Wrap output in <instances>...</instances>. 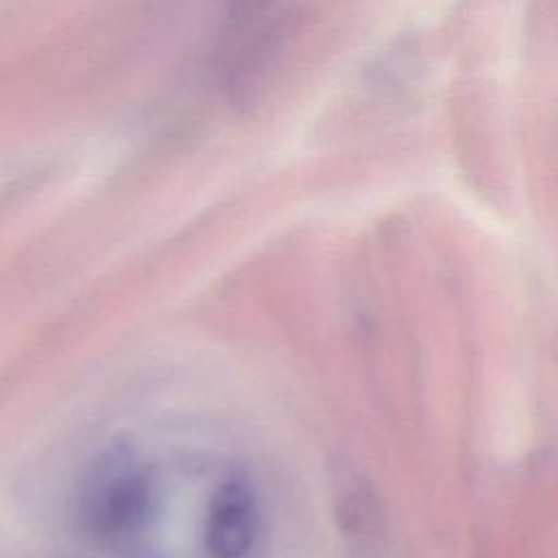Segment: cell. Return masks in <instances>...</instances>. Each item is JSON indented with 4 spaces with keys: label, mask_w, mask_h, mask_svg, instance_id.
Instances as JSON below:
<instances>
[{
    "label": "cell",
    "mask_w": 558,
    "mask_h": 558,
    "mask_svg": "<svg viewBox=\"0 0 558 558\" xmlns=\"http://www.w3.org/2000/svg\"><path fill=\"white\" fill-rule=\"evenodd\" d=\"M157 475L129 449H109L83 473L74 495L78 532L102 549L137 554L150 530Z\"/></svg>",
    "instance_id": "1"
},
{
    "label": "cell",
    "mask_w": 558,
    "mask_h": 558,
    "mask_svg": "<svg viewBox=\"0 0 558 558\" xmlns=\"http://www.w3.org/2000/svg\"><path fill=\"white\" fill-rule=\"evenodd\" d=\"M262 536V506L242 475L220 477L201 514V549L207 558H251Z\"/></svg>",
    "instance_id": "2"
},
{
    "label": "cell",
    "mask_w": 558,
    "mask_h": 558,
    "mask_svg": "<svg viewBox=\"0 0 558 558\" xmlns=\"http://www.w3.org/2000/svg\"><path fill=\"white\" fill-rule=\"evenodd\" d=\"M277 0H229L227 17L231 31H242L244 26H253Z\"/></svg>",
    "instance_id": "3"
}]
</instances>
